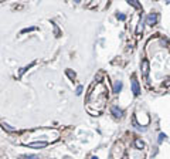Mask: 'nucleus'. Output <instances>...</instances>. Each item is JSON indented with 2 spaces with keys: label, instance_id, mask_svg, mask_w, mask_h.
I'll return each instance as SVG.
<instances>
[{
  "label": "nucleus",
  "instance_id": "15",
  "mask_svg": "<svg viewBox=\"0 0 170 159\" xmlns=\"http://www.w3.org/2000/svg\"><path fill=\"white\" fill-rule=\"evenodd\" d=\"M116 17L119 19V20H125V19H126V16H125V14H119V13L116 14Z\"/></svg>",
  "mask_w": 170,
  "mask_h": 159
},
{
  "label": "nucleus",
  "instance_id": "9",
  "mask_svg": "<svg viewBox=\"0 0 170 159\" xmlns=\"http://www.w3.org/2000/svg\"><path fill=\"white\" fill-rule=\"evenodd\" d=\"M135 146H136V149H143L145 148V142L142 141V139H135Z\"/></svg>",
  "mask_w": 170,
  "mask_h": 159
},
{
  "label": "nucleus",
  "instance_id": "2",
  "mask_svg": "<svg viewBox=\"0 0 170 159\" xmlns=\"http://www.w3.org/2000/svg\"><path fill=\"white\" fill-rule=\"evenodd\" d=\"M60 138V132L57 129H50V128H41V129H36L30 134H26L23 138V144L26 145L27 142L31 141H44L48 144H53Z\"/></svg>",
  "mask_w": 170,
  "mask_h": 159
},
{
  "label": "nucleus",
  "instance_id": "16",
  "mask_svg": "<svg viewBox=\"0 0 170 159\" xmlns=\"http://www.w3.org/2000/svg\"><path fill=\"white\" fill-rule=\"evenodd\" d=\"M81 92H82V85H79V87L77 88V95H79Z\"/></svg>",
  "mask_w": 170,
  "mask_h": 159
},
{
  "label": "nucleus",
  "instance_id": "11",
  "mask_svg": "<svg viewBox=\"0 0 170 159\" xmlns=\"http://www.w3.org/2000/svg\"><path fill=\"white\" fill-rule=\"evenodd\" d=\"M126 1L129 3V4H132L135 9H140V3H139L138 0H126Z\"/></svg>",
  "mask_w": 170,
  "mask_h": 159
},
{
  "label": "nucleus",
  "instance_id": "13",
  "mask_svg": "<svg viewBox=\"0 0 170 159\" xmlns=\"http://www.w3.org/2000/svg\"><path fill=\"white\" fill-rule=\"evenodd\" d=\"M143 27H145V26H143V21H140L138 24V27H136V34H138V36L143 33Z\"/></svg>",
  "mask_w": 170,
  "mask_h": 159
},
{
  "label": "nucleus",
  "instance_id": "6",
  "mask_svg": "<svg viewBox=\"0 0 170 159\" xmlns=\"http://www.w3.org/2000/svg\"><path fill=\"white\" fill-rule=\"evenodd\" d=\"M157 19H159V16L156 13H150V14H148V17H146V23H148L149 26H155L157 23Z\"/></svg>",
  "mask_w": 170,
  "mask_h": 159
},
{
  "label": "nucleus",
  "instance_id": "7",
  "mask_svg": "<svg viewBox=\"0 0 170 159\" xmlns=\"http://www.w3.org/2000/svg\"><path fill=\"white\" fill-rule=\"evenodd\" d=\"M111 112L114 114L115 118H121L123 115V111H122L121 108H118V106H112V108H111Z\"/></svg>",
  "mask_w": 170,
  "mask_h": 159
},
{
  "label": "nucleus",
  "instance_id": "17",
  "mask_svg": "<svg viewBox=\"0 0 170 159\" xmlns=\"http://www.w3.org/2000/svg\"><path fill=\"white\" fill-rule=\"evenodd\" d=\"M75 3H79V1H81V0H74Z\"/></svg>",
  "mask_w": 170,
  "mask_h": 159
},
{
  "label": "nucleus",
  "instance_id": "14",
  "mask_svg": "<svg viewBox=\"0 0 170 159\" xmlns=\"http://www.w3.org/2000/svg\"><path fill=\"white\" fill-rule=\"evenodd\" d=\"M65 73H67V75H68V77H70V78H71V80L74 81V80H75V73L72 71V70H67Z\"/></svg>",
  "mask_w": 170,
  "mask_h": 159
},
{
  "label": "nucleus",
  "instance_id": "12",
  "mask_svg": "<svg viewBox=\"0 0 170 159\" xmlns=\"http://www.w3.org/2000/svg\"><path fill=\"white\" fill-rule=\"evenodd\" d=\"M121 90H122V83H121V81H118V83H115V85H114V92H116L118 94Z\"/></svg>",
  "mask_w": 170,
  "mask_h": 159
},
{
  "label": "nucleus",
  "instance_id": "3",
  "mask_svg": "<svg viewBox=\"0 0 170 159\" xmlns=\"http://www.w3.org/2000/svg\"><path fill=\"white\" fill-rule=\"evenodd\" d=\"M125 156V148H123V144L121 142H116L115 146L112 149V158L119 159V158H123Z\"/></svg>",
  "mask_w": 170,
  "mask_h": 159
},
{
  "label": "nucleus",
  "instance_id": "10",
  "mask_svg": "<svg viewBox=\"0 0 170 159\" xmlns=\"http://www.w3.org/2000/svg\"><path fill=\"white\" fill-rule=\"evenodd\" d=\"M1 128H3L4 131H9V132H14V131H16V128H13V127H10V125H7L6 122H3V124H1Z\"/></svg>",
  "mask_w": 170,
  "mask_h": 159
},
{
  "label": "nucleus",
  "instance_id": "5",
  "mask_svg": "<svg viewBox=\"0 0 170 159\" xmlns=\"http://www.w3.org/2000/svg\"><path fill=\"white\" fill-rule=\"evenodd\" d=\"M130 84H132V92H133V95H139V94H140V87H139L138 80H136L135 77H132Z\"/></svg>",
  "mask_w": 170,
  "mask_h": 159
},
{
  "label": "nucleus",
  "instance_id": "4",
  "mask_svg": "<svg viewBox=\"0 0 170 159\" xmlns=\"http://www.w3.org/2000/svg\"><path fill=\"white\" fill-rule=\"evenodd\" d=\"M29 148H36V149H40V148H45L47 145H50L48 142H44V141H31V142H27L26 144Z\"/></svg>",
  "mask_w": 170,
  "mask_h": 159
},
{
  "label": "nucleus",
  "instance_id": "8",
  "mask_svg": "<svg viewBox=\"0 0 170 159\" xmlns=\"http://www.w3.org/2000/svg\"><path fill=\"white\" fill-rule=\"evenodd\" d=\"M142 74L145 75V77L149 74V61L148 60H143L142 61Z\"/></svg>",
  "mask_w": 170,
  "mask_h": 159
},
{
  "label": "nucleus",
  "instance_id": "1",
  "mask_svg": "<svg viewBox=\"0 0 170 159\" xmlns=\"http://www.w3.org/2000/svg\"><path fill=\"white\" fill-rule=\"evenodd\" d=\"M105 102H106V88L104 84H96L94 88H92V91L89 92V95H88V105L86 108L88 109H91L92 106L95 108V112H94V115H99V112L104 109V106H105Z\"/></svg>",
  "mask_w": 170,
  "mask_h": 159
}]
</instances>
